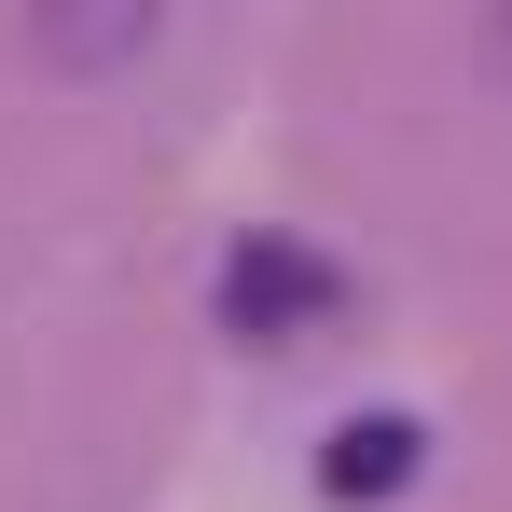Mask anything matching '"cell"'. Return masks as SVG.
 I'll return each mask as SVG.
<instances>
[{"label":"cell","mask_w":512,"mask_h":512,"mask_svg":"<svg viewBox=\"0 0 512 512\" xmlns=\"http://www.w3.org/2000/svg\"><path fill=\"white\" fill-rule=\"evenodd\" d=\"M333 305V277H319V250H291V236H236V263H222V333H305Z\"/></svg>","instance_id":"6da1fadb"},{"label":"cell","mask_w":512,"mask_h":512,"mask_svg":"<svg viewBox=\"0 0 512 512\" xmlns=\"http://www.w3.org/2000/svg\"><path fill=\"white\" fill-rule=\"evenodd\" d=\"M153 28H167V0H28V56L42 70H84V84L125 70Z\"/></svg>","instance_id":"7a4b0ae2"},{"label":"cell","mask_w":512,"mask_h":512,"mask_svg":"<svg viewBox=\"0 0 512 512\" xmlns=\"http://www.w3.org/2000/svg\"><path fill=\"white\" fill-rule=\"evenodd\" d=\"M319 485H333L346 512L402 499V485H416V416H346L333 443H319Z\"/></svg>","instance_id":"3957f363"},{"label":"cell","mask_w":512,"mask_h":512,"mask_svg":"<svg viewBox=\"0 0 512 512\" xmlns=\"http://www.w3.org/2000/svg\"><path fill=\"white\" fill-rule=\"evenodd\" d=\"M485 70H499V84H512V0H499V14H485Z\"/></svg>","instance_id":"277c9868"}]
</instances>
